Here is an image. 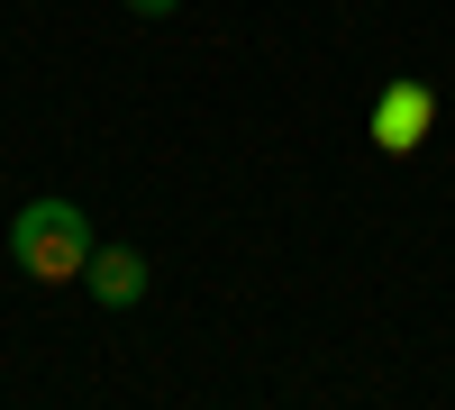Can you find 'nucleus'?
<instances>
[{
    "label": "nucleus",
    "mask_w": 455,
    "mask_h": 410,
    "mask_svg": "<svg viewBox=\"0 0 455 410\" xmlns=\"http://www.w3.org/2000/svg\"><path fill=\"white\" fill-rule=\"evenodd\" d=\"M428 128H437V83L401 73V83L373 92V146H383V156H419Z\"/></svg>",
    "instance_id": "obj_2"
},
{
    "label": "nucleus",
    "mask_w": 455,
    "mask_h": 410,
    "mask_svg": "<svg viewBox=\"0 0 455 410\" xmlns=\"http://www.w3.org/2000/svg\"><path fill=\"white\" fill-rule=\"evenodd\" d=\"M83 283H92L100 310H137V301H146V255H137V246H92Z\"/></svg>",
    "instance_id": "obj_3"
},
{
    "label": "nucleus",
    "mask_w": 455,
    "mask_h": 410,
    "mask_svg": "<svg viewBox=\"0 0 455 410\" xmlns=\"http://www.w3.org/2000/svg\"><path fill=\"white\" fill-rule=\"evenodd\" d=\"M10 255H19L28 283H83V265H92V219H83V201H19Z\"/></svg>",
    "instance_id": "obj_1"
},
{
    "label": "nucleus",
    "mask_w": 455,
    "mask_h": 410,
    "mask_svg": "<svg viewBox=\"0 0 455 410\" xmlns=\"http://www.w3.org/2000/svg\"><path fill=\"white\" fill-rule=\"evenodd\" d=\"M128 10H137V19H173L182 0H128Z\"/></svg>",
    "instance_id": "obj_4"
}]
</instances>
